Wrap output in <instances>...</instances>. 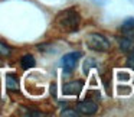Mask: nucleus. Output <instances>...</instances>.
<instances>
[{
    "mask_svg": "<svg viewBox=\"0 0 134 117\" xmlns=\"http://www.w3.org/2000/svg\"><path fill=\"white\" fill-rule=\"evenodd\" d=\"M81 23V16L78 12L72 9H68L61 12L56 16V25L61 28L64 32H75Z\"/></svg>",
    "mask_w": 134,
    "mask_h": 117,
    "instance_id": "1",
    "label": "nucleus"
},
{
    "mask_svg": "<svg viewBox=\"0 0 134 117\" xmlns=\"http://www.w3.org/2000/svg\"><path fill=\"white\" fill-rule=\"evenodd\" d=\"M85 45L95 52H107L110 49V41L101 33H90L85 39Z\"/></svg>",
    "mask_w": 134,
    "mask_h": 117,
    "instance_id": "2",
    "label": "nucleus"
},
{
    "mask_svg": "<svg viewBox=\"0 0 134 117\" xmlns=\"http://www.w3.org/2000/svg\"><path fill=\"white\" fill-rule=\"evenodd\" d=\"M79 58H81V52H69V54H66V55H64L62 59H61V67L64 68L65 72H71V71L75 70Z\"/></svg>",
    "mask_w": 134,
    "mask_h": 117,
    "instance_id": "3",
    "label": "nucleus"
},
{
    "mask_svg": "<svg viewBox=\"0 0 134 117\" xmlns=\"http://www.w3.org/2000/svg\"><path fill=\"white\" fill-rule=\"evenodd\" d=\"M76 110L79 114H84V116H92L98 111V104L91 100H85V101H79L76 104Z\"/></svg>",
    "mask_w": 134,
    "mask_h": 117,
    "instance_id": "4",
    "label": "nucleus"
},
{
    "mask_svg": "<svg viewBox=\"0 0 134 117\" xmlns=\"http://www.w3.org/2000/svg\"><path fill=\"white\" fill-rule=\"evenodd\" d=\"M84 88V81L82 79H78V81H71L66 82L62 88V93L64 95H78L79 93Z\"/></svg>",
    "mask_w": 134,
    "mask_h": 117,
    "instance_id": "5",
    "label": "nucleus"
},
{
    "mask_svg": "<svg viewBox=\"0 0 134 117\" xmlns=\"http://www.w3.org/2000/svg\"><path fill=\"white\" fill-rule=\"evenodd\" d=\"M121 30H122V33H125L127 36L133 38L134 36V18H128L127 20L121 25Z\"/></svg>",
    "mask_w": 134,
    "mask_h": 117,
    "instance_id": "6",
    "label": "nucleus"
},
{
    "mask_svg": "<svg viewBox=\"0 0 134 117\" xmlns=\"http://www.w3.org/2000/svg\"><path fill=\"white\" fill-rule=\"evenodd\" d=\"M35 65H36V61L30 54H26V55H23L20 58V67L23 68V70H30V68H33Z\"/></svg>",
    "mask_w": 134,
    "mask_h": 117,
    "instance_id": "7",
    "label": "nucleus"
},
{
    "mask_svg": "<svg viewBox=\"0 0 134 117\" xmlns=\"http://www.w3.org/2000/svg\"><path fill=\"white\" fill-rule=\"evenodd\" d=\"M6 87L9 91H18L19 90V79L16 78V75L9 74L6 77Z\"/></svg>",
    "mask_w": 134,
    "mask_h": 117,
    "instance_id": "8",
    "label": "nucleus"
},
{
    "mask_svg": "<svg viewBox=\"0 0 134 117\" xmlns=\"http://www.w3.org/2000/svg\"><path fill=\"white\" fill-rule=\"evenodd\" d=\"M118 42H120V48H121L122 51H128L130 48H133V38H130V36L118 39Z\"/></svg>",
    "mask_w": 134,
    "mask_h": 117,
    "instance_id": "9",
    "label": "nucleus"
},
{
    "mask_svg": "<svg viewBox=\"0 0 134 117\" xmlns=\"http://www.w3.org/2000/svg\"><path fill=\"white\" fill-rule=\"evenodd\" d=\"M94 67H97V61H95V59H92V58L85 59V62H84V74H85V75H87V74L90 72V70H91V68H94Z\"/></svg>",
    "mask_w": 134,
    "mask_h": 117,
    "instance_id": "10",
    "label": "nucleus"
},
{
    "mask_svg": "<svg viewBox=\"0 0 134 117\" xmlns=\"http://www.w3.org/2000/svg\"><path fill=\"white\" fill-rule=\"evenodd\" d=\"M0 55H4V56L10 55V48L7 45H4L3 42H0Z\"/></svg>",
    "mask_w": 134,
    "mask_h": 117,
    "instance_id": "11",
    "label": "nucleus"
},
{
    "mask_svg": "<svg viewBox=\"0 0 134 117\" xmlns=\"http://www.w3.org/2000/svg\"><path fill=\"white\" fill-rule=\"evenodd\" d=\"M61 116H64V117H66V116H69V117H78L79 113H78V111H75V110H69V108H68V110L62 111Z\"/></svg>",
    "mask_w": 134,
    "mask_h": 117,
    "instance_id": "12",
    "label": "nucleus"
},
{
    "mask_svg": "<svg viewBox=\"0 0 134 117\" xmlns=\"http://www.w3.org/2000/svg\"><path fill=\"white\" fill-rule=\"evenodd\" d=\"M127 65L131 70H134V49L130 52V55H128V58H127Z\"/></svg>",
    "mask_w": 134,
    "mask_h": 117,
    "instance_id": "13",
    "label": "nucleus"
},
{
    "mask_svg": "<svg viewBox=\"0 0 134 117\" xmlns=\"http://www.w3.org/2000/svg\"><path fill=\"white\" fill-rule=\"evenodd\" d=\"M128 78H130L128 72H118V79H128Z\"/></svg>",
    "mask_w": 134,
    "mask_h": 117,
    "instance_id": "14",
    "label": "nucleus"
}]
</instances>
